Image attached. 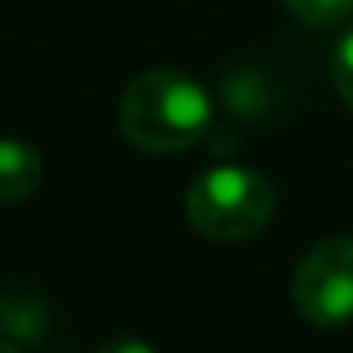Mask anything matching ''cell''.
Here are the masks:
<instances>
[{"mask_svg":"<svg viewBox=\"0 0 353 353\" xmlns=\"http://www.w3.org/2000/svg\"><path fill=\"white\" fill-rule=\"evenodd\" d=\"M274 186L266 175L251 168H224L205 171L194 179L190 194H186V221L209 239H247L262 232L274 216Z\"/></svg>","mask_w":353,"mask_h":353,"instance_id":"cell-2","label":"cell"},{"mask_svg":"<svg viewBox=\"0 0 353 353\" xmlns=\"http://www.w3.org/2000/svg\"><path fill=\"white\" fill-rule=\"evenodd\" d=\"M95 353H156V350L141 338H107V342H99Z\"/></svg>","mask_w":353,"mask_h":353,"instance_id":"cell-8","label":"cell"},{"mask_svg":"<svg viewBox=\"0 0 353 353\" xmlns=\"http://www.w3.org/2000/svg\"><path fill=\"white\" fill-rule=\"evenodd\" d=\"M292 304L307 323L338 327L353 315V236H330L300 259Z\"/></svg>","mask_w":353,"mask_h":353,"instance_id":"cell-3","label":"cell"},{"mask_svg":"<svg viewBox=\"0 0 353 353\" xmlns=\"http://www.w3.org/2000/svg\"><path fill=\"white\" fill-rule=\"evenodd\" d=\"M50 330L46 304L0 292V338L12 345H39Z\"/></svg>","mask_w":353,"mask_h":353,"instance_id":"cell-5","label":"cell"},{"mask_svg":"<svg viewBox=\"0 0 353 353\" xmlns=\"http://www.w3.org/2000/svg\"><path fill=\"white\" fill-rule=\"evenodd\" d=\"M42 186V156L23 141H0V205L31 198Z\"/></svg>","mask_w":353,"mask_h":353,"instance_id":"cell-4","label":"cell"},{"mask_svg":"<svg viewBox=\"0 0 353 353\" xmlns=\"http://www.w3.org/2000/svg\"><path fill=\"white\" fill-rule=\"evenodd\" d=\"M330 80H334L338 99L353 110V31L334 46V57H330Z\"/></svg>","mask_w":353,"mask_h":353,"instance_id":"cell-7","label":"cell"},{"mask_svg":"<svg viewBox=\"0 0 353 353\" xmlns=\"http://www.w3.org/2000/svg\"><path fill=\"white\" fill-rule=\"evenodd\" d=\"M213 122L209 92L179 69H148L130 80L118 99V130L133 148L152 156L183 152Z\"/></svg>","mask_w":353,"mask_h":353,"instance_id":"cell-1","label":"cell"},{"mask_svg":"<svg viewBox=\"0 0 353 353\" xmlns=\"http://www.w3.org/2000/svg\"><path fill=\"white\" fill-rule=\"evenodd\" d=\"M285 4L307 27H334L353 16V0H285Z\"/></svg>","mask_w":353,"mask_h":353,"instance_id":"cell-6","label":"cell"},{"mask_svg":"<svg viewBox=\"0 0 353 353\" xmlns=\"http://www.w3.org/2000/svg\"><path fill=\"white\" fill-rule=\"evenodd\" d=\"M0 353H19V345H12V342H4V338H0Z\"/></svg>","mask_w":353,"mask_h":353,"instance_id":"cell-9","label":"cell"}]
</instances>
